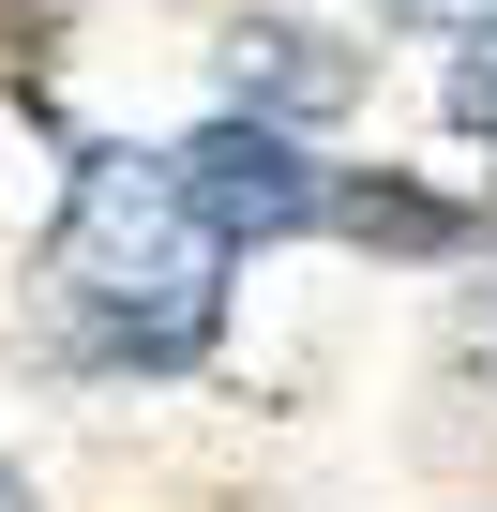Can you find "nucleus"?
<instances>
[{"instance_id": "nucleus-2", "label": "nucleus", "mask_w": 497, "mask_h": 512, "mask_svg": "<svg viewBox=\"0 0 497 512\" xmlns=\"http://www.w3.org/2000/svg\"><path fill=\"white\" fill-rule=\"evenodd\" d=\"M181 181H196V211H211L226 241H287V226H317V211H332V181L302 166V136H287L272 106L196 121V136H181Z\"/></svg>"}, {"instance_id": "nucleus-6", "label": "nucleus", "mask_w": 497, "mask_h": 512, "mask_svg": "<svg viewBox=\"0 0 497 512\" xmlns=\"http://www.w3.org/2000/svg\"><path fill=\"white\" fill-rule=\"evenodd\" d=\"M0 512H31V482H16V467H0Z\"/></svg>"}, {"instance_id": "nucleus-5", "label": "nucleus", "mask_w": 497, "mask_h": 512, "mask_svg": "<svg viewBox=\"0 0 497 512\" xmlns=\"http://www.w3.org/2000/svg\"><path fill=\"white\" fill-rule=\"evenodd\" d=\"M452 121H467V136H497V31L452 61Z\"/></svg>"}, {"instance_id": "nucleus-3", "label": "nucleus", "mask_w": 497, "mask_h": 512, "mask_svg": "<svg viewBox=\"0 0 497 512\" xmlns=\"http://www.w3.org/2000/svg\"><path fill=\"white\" fill-rule=\"evenodd\" d=\"M226 91H241V106H272V121H332V106H362V61H347L332 31L241 16V31H226Z\"/></svg>"}, {"instance_id": "nucleus-1", "label": "nucleus", "mask_w": 497, "mask_h": 512, "mask_svg": "<svg viewBox=\"0 0 497 512\" xmlns=\"http://www.w3.org/2000/svg\"><path fill=\"white\" fill-rule=\"evenodd\" d=\"M226 226L196 211V181H181V151H91L76 166V196H61V317H76V347H106V362H196L211 347V317H226Z\"/></svg>"}, {"instance_id": "nucleus-4", "label": "nucleus", "mask_w": 497, "mask_h": 512, "mask_svg": "<svg viewBox=\"0 0 497 512\" xmlns=\"http://www.w3.org/2000/svg\"><path fill=\"white\" fill-rule=\"evenodd\" d=\"M317 226H347V241H377V256H452V241H467V211L422 196V181H332Z\"/></svg>"}]
</instances>
